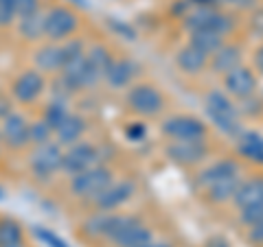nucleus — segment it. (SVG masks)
I'll return each instance as SVG.
<instances>
[{
    "instance_id": "obj_1",
    "label": "nucleus",
    "mask_w": 263,
    "mask_h": 247,
    "mask_svg": "<svg viewBox=\"0 0 263 247\" xmlns=\"http://www.w3.org/2000/svg\"><path fill=\"white\" fill-rule=\"evenodd\" d=\"M204 114L211 120V125L230 140H235L246 129L237 101H233L221 88H211L204 94Z\"/></svg>"
},
{
    "instance_id": "obj_2",
    "label": "nucleus",
    "mask_w": 263,
    "mask_h": 247,
    "mask_svg": "<svg viewBox=\"0 0 263 247\" xmlns=\"http://www.w3.org/2000/svg\"><path fill=\"white\" fill-rule=\"evenodd\" d=\"M123 105L129 114L141 120L158 118L167 112V96L162 90L149 81H136L123 92Z\"/></svg>"
},
{
    "instance_id": "obj_3",
    "label": "nucleus",
    "mask_w": 263,
    "mask_h": 247,
    "mask_svg": "<svg viewBox=\"0 0 263 247\" xmlns=\"http://www.w3.org/2000/svg\"><path fill=\"white\" fill-rule=\"evenodd\" d=\"M182 29L189 33L195 31H213L230 39V35L237 29V18L226 9L217 7H191L182 15Z\"/></svg>"
},
{
    "instance_id": "obj_4",
    "label": "nucleus",
    "mask_w": 263,
    "mask_h": 247,
    "mask_svg": "<svg viewBox=\"0 0 263 247\" xmlns=\"http://www.w3.org/2000/svg\"><path fill=\"white\" fill-rule=\"evenodd\" d=\"M114 179H117V171H114L110 162H103L88 171L77 173V175L66 177V191H68L72 199L88 203L95 195L101 193L105 186H110Z\"/></svg>"
},
{
    "instance_id": "obj_5",
    "label": "nucleus",
    "mask_w": 263,
    "mask_h": 247,
    "mask_svg": "<svg viewBox=\"0 0 263 247\" xmlns=\"http://www.w3.org/2000/svg\"><path fill=\"white\" fill-rule=\"evenodd\" d=\"M64 149L57 142L31 147L27 151V171L37 184H48L62 173Z\"/></svg>"
},
{
    "instance_id": "obj_6",
    "label": "nucleus",
    "mask_w": 263,
    "mask_h": 247,
    "mask_svg": "<svg viewBox=\"0 0 263 247\" xmlns=\"http://www.w3.org/2000/svg\"><path fill=\"white\" fill-rule=\"evenodd\" d=\"M81 27V15L68 5H51L44 9V42L64 44L77 35Z\"/></svg>"
},
{
    "instance_id": "obj_7",
    "label": "nucleus",
    "mask_w": 263,
    "mask_h": 247,
    "mask_svg": "<svg viewBox=\"0 0 263 247\" xmlns=\"http://www.w3.org/2000/svg\"><path fill=\"white\" fill-rule=\"evenodd\" d=\"M156 238L149 223H145L143 217L132 212H119L117 223L108 238L110 247H143Z\"/></svg>"
},
{
    "instance_id": "obj_8",
    "label": "nucleus",
    "mask_w": 263,
    "mask_h": 247,
    "mask_svg": "<svg viewBox=\"0 0 263 247\" xmlns=\"http://www.w3.org/2000/svg\"><path fill=\"white\" fill-rule=\"evenodd\" d=\"M209 140H167L162 155L180 169H200L211 160Z\"/></svg>"
},
{
    "instance_id": "obj_9",
    "label": "nucleus",
    "mask_w": 263,
    "mask_h": 247,
    "mask_svg": "<svg viewBox=\"0 0 263 247\" xmlns=\"http://www.w3.org/2000/svg\"><path fill=\"white\" fill-rule=\"evenodd\" d=\"M158 131L162 138L167 140H209V122L195 116V114H167L160 125Z\"/></svg>"
},
{
    "instance_id": "obj_10",
    "label": "nucleus",
    "mask_w": 263,
    "mask_h": 247,
    "mask_svg": "<svg viewBox=\"0 0 263 247\" xmlns=\"http://www.w3.org/2000/svg\"><path fill=\"white\" fill-rule=\"evenodd\" d=\"M46 92H48V77L35 70L33 66L15 72V77L9 84V96L13 98V103L22 105V108L35 105Z\"/></svg>"
},
{
    "instance_id": "obj_11",
    "label": "nucleus",
    "mask_w": 263,
    "mask_h": 247,
    "mask_svg": "<svg viewBox=\"0 0 263 247\" xmlns=\"http://www.w3.org/2000/svg\"><path fill=\"white\" fill-rule=\"evenodd\" d=\"M3 149L9 153H27L31 149V118L15 108L0 120Z\"/></svg>"
},
{
    "instance_id": "obj_12",
    "label": "nucleus",
    "mask_w": 263,
    "mask_h": 247,
    "mask_svg": "<svg viewBox=\"0 0 263 247\" xmlns=\"http://www.w3.org/2000/svg\"><path fill=\"white\" fill-rule=\"evenodd\" d=\"M110 162L105 158V151L99 142H90V140H81V142L66 147L64 149V162H62V175L70 177L77 175L81 171H88L97 167V164Z\"/></svg>"
},
{
    "instance_id": "obj_13",
    "label": "nucleus",
    "mask_w": 263,
    "mask_h": 247,
    "mask_svg": "<svg viewBox=\"0 0 263 247\" xmlns=\"http://www.w3.org/2000/svg\"><path fill=\"white\" fill-rule=\"evenodd\" d=\"M136 193H138V186L134 179L117 177L110 186H105L101 193L95 195L86 205L90 210H99V212H119L134 199Z\"/></svg>"
},
{
    "instance_id": "obj_14",
    "label": "nucleus",
    "mask_w": 263,
    "mask_h": 247,
    "mask_svg": "<svg viewBox=\"0 0 263 247\" xmlns=\"http://www.w3.org/2000/svg\"><path fill=\"white\" fill-rule=\"evenodd\" d=\"M221 90H224L233 101L241 103V101H248L252 96H259L261 81H259L257 72L252 70V66L243 61L241 66H237V68H233L221 77Z\"/></svg>"
},
{
    "instance_id": "obj_15",
    "label": "nucleus",
    "mask_w": 263,
    "mask_h": 247,
    "mask_svg": "<svg viewBox=\"0 0 263 247\" xmlns=\"http://www.w3.org/2000/svg\"><path fill=\"white\" fill-rule=\"evenodd\" d=\"M112 61H114V55H112L108 44H103V42L88 44L84 75H81V88H84V90H92L99 84H103Z\"/></svg>"
},
{
    "instance_id": "obj_16",
    "label": "nucleus",
    "mask_w": 263,
    "mask_h": 247,
    "mask_svg": "<svg viewBox=\"0 0 263 247\" xmlns=\"http://www.w3.org/2000/svg\"><path fill=\"white\" fill-rule=\"evenodd\" d=\"M235 175H243L241 162L233 158V155H221V158L209 160L206 164H202L200 169H195L193 186L197 188V193H202L204 188L217 184L226 177H235Z\"/></svg>"
},
{
    "instance_id": "obj_17",
    "label": "nucleus",
    "mask_w": 263,
    "mask_h": 247,
    "mask_svg": "<svg viewBox=\"0 0 263 247\" xmlns=\"http://www.w3.org/2000/svg\"><path fill=\"white\" fill-rule=\"evenodd\" d=\"M141 72H143V68L134 57H114L103 84L108 86V90H112V92H125L129 86H134L138 81Z\"/></svg>"
},
{
    "instance_id": "obj_18",
    "label": "nucleus",
    "mask_w": 263,
    "mask_h": 247,
    "mask_svg": "<svg viewBox=\"0 0 263 247\" xmlns=\"http://www.w3.org/2000/svg\"><path fill=\"white\" fill-rule=\"evenodd\" d=\"M33 68L40 70L46 77H57L64 66V46L55 42H42L35 46L31 55Z\"/></svg>"
},
{
    "instance_id": "obj_19",
    "label": "nucleus",
    "mask_w": 263,
    "mask_h": 247,
    "mask_svg": "<svg viewBox=\"0 0 263 247\" xmlns=\"http://www.w3.org/2000/svg\"><path fill=\"white\" fill-rule=\"evenodd\" d=\"M209 55H204L202 51H197L195 46L191 44H184L180 46L176 55H174V64L180 75L184 77H202L204 72H209Z\"/></svg>"
},
{
    "instance_id": "obj_20",
    "label": "nucleus",
    "mask_w": 263,
    "mask_h": 247,
    "mask_svg": "<svg viewBox=\"0 0 263 247\" xmlns=\"http://www.w3.org/2000/svg\"><path fill=\"white\" fill-rule=\"evenodd\" d=\"M243 64V46L235 39H228V42L219 48L217 53L211 55L209 59V72L215 77H224L226 72H230L233 68Z\"/></svg>"
},
{
    "instance_id": "obj_21",
    "label": "nucleus",
    "mask_w": 263,
    "mask_h": 247,
    "mask_svg": "<svg viewBox=\"0 0 263 247\" xmlns=\"http://www.w3.org/2000/svg\"><path fill=\"white\" fill-rule=\"evenodd\" d=\"M88 129H90V122H88V118L84 116V114L70 112V116L66 118L60 127H57L55 142L60 145L62 149H66V147H72V145L81 142V140H86Z\"/></svg>"
},
{
    "instance_id": "obj_22",
    "label": "nucleus",
    "mask_w": 263,
    "mask_h": 247,
    "mask_svg": "<svg viewBox=\"0 0 263 247\" xmlns=\"http://www.w3.org/2000/svg\"><path fill=\"white\" fill-rule=\"evenodd\" d=\"M263 201V175L257 173V175H248L241 179L239 188L233 197V205L235 210H243L248 205H254V203H261Z\"/></svg>"
},
{
    "instance_id": "obj_23",
    "label": "nucleus",
    "mask_w": 263,
    "mask_h": 247,
    "mask_svg": "<svg viewBox=\"0 0 263 247\" xmlns=\"http://www.w3.org/2000/svg\"><path fill=\"white\" fill-rule=\"evenodd\" d=\"M241 179H243V175L226 177V179H221V182H217V184L204 188L200 195H202V199L206 201L209 205H215V208H219V205H226V203H233V197L237 193V188H239Z\"/></svg>"
},
{
    "instance_id": "obj_24",
    "label": "nucleus",
    "mask_w": 263,
    "mask_h": 247,
    "mask_svg": "<svg viewBox=\"0 0 263 247\" xmlns=\"http://www.w3.org/2000/svg\"><path fill=\"white\" fill-rule=\"evenodd\" d=\"M235 151L241 160L263 167V138L257 131L243 129L241 134L235 138Z\"/></svg>"
},
{
    "instance_id": "obj_25",
    "label": "nucleus",
    "mask_w": 263,
    "mask_h": 247,
    "mask_svg": "<svg viewBox=\"0 0 263 247\" xmlns=\"http://www.w3.org/2000/svg\"><path fill=\"white\" fill-rule=\"evenodd\" d=\"M15 35L27 44H42L44 42V9H40L31 15L18 18L15 22Z\"/></svg>"
},
{
    "instance_id": "obj_26",
    "label": "nucleus",
    "mask_w": 263,
    "mask_h": 247,
    "mask_svg": "<svg viewBox=\"0 0 263 247\" xmlns=\"http://www.w3.org/2000/svg\"><path fill=\"white\" fill-rule=\"evenodd\" d=\"M0 247H29L27 230L15 217H0Z\"/></svg>"
},
{
    "instance_id": "obj_27",
    "label": "nucleus",
    "mask_w": 263,
    "mask_h": 247,
    "mask_svg": "<svg viewBox=\"0 0 263 247\" xmlns=\"http://www.w3.org/2000/svg\"><path fill=\"white\" fill-rule=\"evenodd\" d=\"M186 42L191 46H195L197 51H202L204 55L211 57L213 53H217L219 48L228 42V37L219 35V33H213V31H195V33H189Z\"/></svg>"
},
{
    "instance_id": "obj_28",
    "label": "nucleus",
    "mask_w": 263,
    "mask_h": 247,
    "mask_svg": "<svg viewBox=\"0 0 263 247\" xmlns=\"http://www.w3.org/2000/svg\"><path fill=\"white\" fill-rule=\"evenodd\" d=\"M70 105L66 103V101H60V98H48V103L44 105V110H42V116L48 125H51L55 131H57V127L62 125V122L70 116Z\"/></svg>"
},
{
    "instance_id": "obj_29",
    "label": "nucleus",
    "mask_w": 263,
    "mask_h": 247,
    "mask_svg": "<svg viewBox=\"0 0 263 247\" xmlns=\"http://www.w3.org/2000/svg\"><path fill=\"white\" fill-rule=\"evenodd\" d=\"M48 142H55V129L42 116L33 118L31 120V147H40Z\"/></svg>"
},
{
    "instance_id": "obj_30",
    "label": "nucleus",
    "mask_w": 263,
    "mask_h": 247,
    "mask_svg": "<svg viewBox=\"0 0 263 247\" xmlns=\"http://www.w3.org/2000/svg\"><path fill=\"white\" fill-rule=\"evenodd\" d=\"M261 219H263V201L248 205V208H243V210H237V223H239L243 230L250 228L252 223H257Z\"/></svg>"
},
{
    "instance_id": "obj_31",
    "label": "nucleus",
    "mask_w": 263,
    "mask_h": 247,
    "mask_svg": "<svg viewBox=\"0 0 263 247\" xmlns=\"http://www.w3.org/2000/svg\"><path fill=\"white\" fill-rule=\"evenodd\" d=\"M18 22V11H15L13 0H0V31L13 29Z\"/></svg>"
},
{
    "instance_id": "obj_32",
    "label": "nucleus",
    "mask_w": 263,
    "mask_h": 247,
    "mask_svg": "<svg viewBox=\"0 0 263 247\" xmlns=\"http://www.w3.org/2000/svg\"><path fill=\"white\" fill-rule=\"evenodd\" d=\"M237 108H239L241 118L261 116V114H263V98H261V94H259V96H252V98H248V101L237 103Z\"/></svg>"
},
{
    "instance_id": "obj_33",
    "label": "nucleus",
    "mask_w": 263,
    "mask_h": 247,
    "mask_svg": "<svg viewBox=\"0 0 263 247\" xmlns=\"http://www.w3.org/2000/svg\"><path fill=\"white\" fill-rule=\"evenodd\" d=\"M123 134H125V138L132 140V142H143L145 136H147V125H145L143 120L127 122L125 129H123Z\"/></svg>"
},
{
    "instance_id": "obj_34",
    "label": "nucleus",
    "mask_w": 263,
    "mask_h": 247,
    "mask_svg": "<svg viewBox=\"0 0 263 247\" xmlns=\"http://www.w3.org/2000/svg\"><path fill=\"white\" fill-rule=\"evenodd\" d=\"M243 238L250 247H263V219L257 221V223H252L250 228H246Z\"/></svg>"
},
{
    "instance_id": "obj_35",
    "label": "nucleus",
    "mask_w": 263,
    "mask_h": 247,
    "mask_svg": "<svg viewBox=\"0 0 263 247\" xmlns=\"http://www.w3.org/2000/svg\"><path fill=\"white\" fill-rule=\"evenodd\" d=\"M15 3V11H18V18H24V15H31L40 9H44L42 0H13Z\"/></svg>"
},
{
    "instance_id": "obj_36",
    "label": "nucleus",
    "mask_w": 263,
    "mask_h": 247,
    "mask_svg": "<svg viewBox=\"0 0 263 247\" xmlns=\"http://www.w3.org/2000/svg\"><path fill=\"white\" fill-rule=\"evenodd\" d=\"M250 66H252V70L259 75V79H263V39H261V44H259V46L252 51Z\"/></svg>"
},
{
    "instance_id": "obj_37",
    "label": "nucleus",
    "mask_w": 263,
    "mask_h": 247,
    "mask_svg": "<svg viewBox=\"0 0 263 247\" xmlns=\"http://www.w3.org/2000/svg\"><path fill=\"white\" fill-rule=\"evenodd\" d=\"M250 29L263 39V9H254L250 13Z\"/></svg>"
},
{
    "instance_id": "obj_38",
    "label": "nucleus",
    "mask_w": 263,
    "mask_h": 247,
    "mask_svg": "<svg viewBox=\"0 0 263 247\" xmlns=\"http://www.w3.org/2000/svg\"><path fill=\"white\" fill-rule=\"evenodd\" d=\"M15 108H13V98L9 96V94H3L0 92V120H3L7 114L9 112H13Z\"/></svg>"
},
{
    "instance_id": "obj_39",
    "label": "nucleus",
    "mask_w": 263,
    "mask_h": 247,
    "mask_svg": "<svg viewBox=\"0 0 263 247\" xmlns=\"http://www.w3.org/2000/svg\"><path fill=\"white\" fill-rule=\"evenodd\" d=\"M143 247H174V243L171 241H164V238H154L152 243H147Z\"/></svg>"
},
{
    "instance_id": "obj_40",
    "label": "nucleus",
    "mask_w": 263,
    "mask_h": 247,
    "mask_svg": "<svg viewBox=\"0 0 263 247\" xmlns=\"http://www.w3.org/2000/svg\"><path fill=\"white\" fill-rule=\"evenodd\" d=\"M5 199V191H3V188H0V201H3Z\"/></svg>"
},
{
    "instance_id": "obj_41",
    "label": "nucleus",
    "mask_w": 263,
    "mask_h": 247,
    "mask_svg": "<svg viewBox=\"0 0 263 247\" xmlns=\"http://www.w3.org/2000/svg\"><path fill=\"white\" fill-rule=\"evenodd\" d=\"M259 94H261V98H263V86H261V92H259Z\"/></svg>"
},
{
    "instance_id": "obj_42",
    "label": "nucleus",
    "mask_w": 263,
    "mask_h": 247,
    "mask_svg": "<svg viewBox=\"0 0 263 247\" xmlns=\"http://www.w3.org/2000/svg\"><path fill=\"white\" fill-rule=\"evenodd\" d=\"M0 149H3V140H0Z\"/></svg>"
},
{
    "instance_id": "obj_43",
    "label": "nucleus",
    "mask_w": 263,
    "mask_h": 247,
    "mask_svg": "<svg viewBox=\"0 0 263 247\" xmlns=\"http://www.w3.org/2000/svg\"><path fill=\"white\" fill-rule=\"evenodd\" d=\"M0 155H3V149H0Z\"/></svg>"
}]
</instances>
